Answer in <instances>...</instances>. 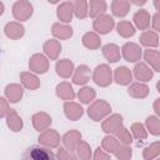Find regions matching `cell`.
<instances>
[{"label": "cell", "instance_id": "30", "mask_svg": "<svg viewBox=\"0 0 160 160\" xmlns=\"http://www.w3.org/2000/svg\"><path fill=\"white\" fill-rule=\"evenodd\" d=\"M140 44L146 48H156L159 45V36L155 31L148 30L140 35Z\"/></svg>", "mask_w": 160, "mask_h": 160}, {"label": "cell", "instance_id": "36", "mask_svg": "<svg viewBox=\"0 0 160 160\" xmlns=\"http://www.w3.org/2000/svg\"><path fill=\"white\" fill-rule=\"evenodd\" d=\"M78 96H79V100H80L81 102H84V104H90V102L95 99L96 91H95L92 88H90V86H84V88H81V89L79 90Z\"/></svg>", "mask_w": 160, "mask_h": 160}, {"label": "cell", "instance_id": "4", "mask_svg": "<svg viewBox=\"0 0 160 160\" xmlns=\"http://www.w3.org/2000/svg\"><path fill=\"white\" fill-rule=\"evenodd\" d=\"M114 26H115L114 19L110 15H106V14H102V15L95 18L94 24H92L94 30L100 35H105V34L110 32L114 29Z\"/></svg>", "mask_w": 160, "mask_h": 160}, {"label": "cell", "instance_id": "10", "mask_svg": "<svg viewBox=\"0 0 160 160\" xmlns=\"http://www.w3.org/2000/svg\"><path fill=\"white\" fill-rule=\"evenodd\" d=\"M61 141L64 142V146L69 151H71V152L76 151V148L81 141V134L78 130H70L64 134V136L61 138Z\"/></svg>", "mask_w": 160, "mask_h": 160}, {"label": "cell", "instance_id": "29", "mask_svg": "<svg viewBox=\"0 0 160 160\" xmlns=\"http://www.w3.org/2000/svg\"><path fill=\"white\" fill-rule=\"evenodd\" d=\"M144 59L146 60L148 64H150V66L155 71H159L160 72V51L149 48L144 52Z\"/></svg>", "mask_w": 160, "mask_h": 160}, {"label": "cell", "instance_id": "20", "mask_svg": "<svg viewBox=\"0 0 160 160\" xmlns=\"http://www.w3.org/2000/svg\"><path fill=\"white\" fill-rule=\"evenodd\" d=\"M114 80L119 85H129L132 80V74L126 66H120L114 71Z\"/></svg>", "mask_w": 160, "mask_h": 160}, {"label": "cell", "instance_id": "2", "mask_svg": "<svg viewBox=\"0 0 160 160\" xmlns=\"http://www.w3.org/2000/svg\"><path fill=\"white\" fill-rule=\"evenodd\" d=\"M34 11L32 5L28 0H18L12 5V15L19 21H26L31 18Z\"/></svg>", "mask_w": 160, "mask_h": 160}, {"label": "cell", "instance_id": "37", "mask_svg": "<svg viewBox=\"0 0 160 160\" xmlns=\"http://www.w3.org/2000/svg\"><path fill=\"white\" fill-rule=\"evenodd\" d=\"M160 155V141H155L152 144H150L149 146H146L142 151V156L145 160H151L155 159L156 156Z\"/></svg>", "mask_w": 160, "mask_h": 160}, {"label": "cell", "instance_id": "23", "mask_svg": "<svg viewBox=\"0 0 160 160\" xmlns=\"http://www.w3.org/2000/svg\"><path fill=\"white\" fill-rule=\"evenodd\" d=\"M128 92L135 99H144L149 95V86L144 82H134L129 86Z\"/></svg>", "mask_w": 160, "mask_h": 160}, {"label": "cell", "instance_id": "35", "mask_svg": "<svg viewBox=\"0 0 160 160\" xmlns=\"http://www.w3.org/2000/svg\"><path fill=\"white\" fill-rule=\"evenodd\" d=\"M116 30H118V34L120 36H122V38H130V36H132L135 34L134 25L130 21H125V20H122V21H120L118 24Z\"/></svg>", "mask_w": 160, "mask_h": 160}, {"label": "cell", "instance_id": "33", "mask_svg": "<svg viewBox=\"0 0 160 160\" xmlns=\"http://www.w3.org/2000/svg\"><path fill=\"white\" fill-rule=\"evenodd\" d=\"M74 6V14L78 19H85L89 15V5L86 0H70Z\"/></svg>", "mask_w": 160, "mask_h": 160}, {"label": "cell", "instance_id": "48", "mask_svg": "<svg viewBox=\"0 0 160 160\" xmlns=\"http://www.w3.org/2000/svg\"><path fill=\"white\" fill-rule=\"evenodd\" d=\"M130 1H131V2L134 4V5H138V6H141V5H144V4H145V2L148 1V0H130Z\"/></svg>", "mask_w": 160, "mask_h": 160}, {"label": "cell", "instance_id": "26", "mask_svg": "<svg viewBox=\"0 0 160 160\" xmlns=\"http://www.w3.org/2000/svg\"><path fill=\"white\" fill-rule=\"evenodd\" d=\"M5 118H6V124L11 131H20L22 129V120L14 109H9Z\"/></svg>", "mask_w": 160, "mask_h": 160}, {"label": "cell", "instance_id": "32", "mask_svg": "<svg viewBox=\"0 0 160 160\" xmlns=\"http://www.w3.org/2000/svg\"><path fill=\"white\" fill-rule=\"evenodd\" d=\"M106 11V1L105 0H90L89 5V15L90 18L95 19L102 15Z\"/></svg>", "mask_w": 160, "mask_h": 160}, {"label": "cell", "instance_id": "1", "mask_svg": "<svg viewBox=\"0 0 160 160\" xmlns=\"http://www.w3.org/2000/svg\"><path fill=\"white\" fill-rule=\"evenodd\" d=\"M111 111V106L105 100H95L89 108H88V115L94 121H100L105 116H108Z\"/></svg>", "mask_w": 160, "mask_h": 160}, {"label": "cell", "instance_id": "5", "mask_svg": "<svg viewBox=\"0 0 160 160\" xmlns=\"http://www.w3.org/2000/svg\"><path fill=\"white\" fill-rule=\"evenodd\" d=\"M50 149V148H49ZM41 146H31L29 148L25 154H24V159H34V160H51L55 158V155L52 154L51 150H49Z\"/></svg>", "mask_w": 160, "mask_h": 160}, {"label": "cell", "instance_id": "34", "mask_svg": "<svg viewBox=\"0 0 160 160\" xmlns=\"http://www.w3.org/2000/svg\"><path fill=\"white\" fill-rule=\"evenodd\" d=\"M101 146H102V149H104L106 152H109V154H115L116 150H118L119 146H120V142H119V139H118L116 136L108 135V136H105V138L102 139Z\"/></svg>", "mask_w": 160, "mask_h": 160}, {"label": "cell", "instance_id": "21", "mask_svg": "<svg viewBox=\"0 0 160 160\" xmlns=\"http://www.w3.org/2000/svg\"><path fill=\"white\" fill-rule=\"evenodd\" d=\"M22 95H24V89L19 84H10L5 88V96L10 100V102L20 101Z\"/></svg>", "mask_w": 160, "mask_h": 160}, {"label": "cell", "instance_id": "49", "mask_svg": "<svg viewBox=\"0 0 160 160\" xmlns=\"http://www.w3.org/2000/svg\"><path fill=\"white\" fill-rule=\"evenodd\" d=\"M154 6L160 11V0H154Z\"/></svg>", "mask_w": 160, "mask_h": 160}, {"label": "cell", "instance_id": "46", "mask_svg": "<svg viewBox=\"0 0 160 160\" xmlns=\"http://www.w3.org/2000/svg\"><path fill=\"white\" fill-rule=\"evenodd\" d=\"M152 28H154V30L160 32V11H158L152 16Z\"/></svg>", "mask_w": 160, "mask_h": 160}, {"label": "cell", "instance_id": "24", "mask_svg": "<svg viewBox=\"0 0 160 160\" xmlns=\"http://www.w3.org/2000/svg\"><path fill=\"white\" fill-rule=\"evenodd\" d=\"M56 95L60 99L66 100V101L74 100V98H75L74 89L70 85V82H68V81H62V82H60V84L56 85Z\"/></svg>", "mask_w": 160, "mask_h": 160}, {"label": "cell", "instance_id": "47", "mask_svg": "<svg viewBox=\"0 0 160 160\" xmlns=\"http://www.w3.org/2000/svg\"><path fill=\"white\" fill-rule=\"evenodd\" d=\"M154 110H155L156 115L160 118V98H159V99H156V100L154 101Z\"/></svg>", "mask_w": 160, "mask_h": 160}, {"label": "cell", "instance_id": "27", "mask_svg": "<svg viewBox=\"0 0 160 160\" xmlns=\"http://www.w3.org/2000/svg\"><path fill=\"white\" fill-rule=\"evenodd\" d=\"M102 55L109 62H116L120 60V49L115 44H106L102 46Z\"/></svg>", "mask_w": 160, "mask_h": 160}, {"label": "cell", "instance_id": "38", "mask_svg": "<svg viewBox=\"0 0 160 160\" xmlns=\"http://www.w3.org/2000/svg\"><path fill=\"white\" fill-rule=\"evenodd\" d=\"M146 128L148 130L150 131V134L152 135H160V119L154 116V115H150L146 118Z\"/></svg>", "mask_w": 160, "mask_h": 160}, {"label": "cell", "instance_id": "40", "mask_svg": "<svg viewBox=\"0 0 160 160\" xmlns=\"http://www.w3.org/2000/svg\"><path fill=\"white\" fill-rule=\"evenodd\" d=\"M131 132L138 140H145L148 138V131L141 122H134L131 125Z\"/></svg>", "mask_w": 160, "mask_h": 160}, {"label": "cell", "instance_id": "8", "mask_svg": "<svg viewBox=\"0 0 160 160\" xmlns=\"http://www.w3.org/2000/svg\"><path fill=\"white\" fill-rule=\"evenodd\" d=\"M121 51H122L124 59L126 61H129V62H135V61H139L141 59V49L135 42H126V44H124Z\"/></svg>", "mask_w": 160, "mask_h": 160}, {"label": "cell", "instance_id": "15", "mask_svg": "<svg viewBox=\"0 0 160 160\" xmlns=\"http://www.w3.org/2000/svg\"><path fill=\"white\" fill-rule=\"evenodd\" d=\"M51 34L59 39V40H66V39H70L74 34L71 26L69 25H65V24H60V22H56L52 25L51 28Z\"/></svg>", "mask_w": 160, "mask_h": 160}, {"label": "cell", "instance_id": "17", "mask_svg": "<svg viewBox=\"0 0 160 160\" xmlns=\"http://www.w3.org/2000/svg\"><path fill=\"white\" fill-rule=\"evenodd\" d=\"M55 70L58 72L59 76L64 78V79H68L72 75L74 72V62L69 59H62V60H59L56 62V66H55Z\"/></svg>", "mask_w": 160, "mask_h": 160}, {"label": "cell", "instance_id": "43", "mask_svg": "<svg viewBox=\"0 0 160 160\" xmlns=\"http://www.w3.org/2000/svg\"><path fill=\"white\" fill-rule=\"evenodd\" d=\"M56 158L59 160H74L75 156L71 154V151H69L66 148H59L58 149V154H56Z\"/></svg>", "mask_w": 160, "mask_h": 160}, {"label": "cell", "instance_id": "9", "mask_svg": "<svg viewBox=\"0 0 160 160\" xmlns=\"http://www.w3.org/2000/svg\"><path fill=\"white\" fill-rule=\"evenodd\" d=\"M122 116L120 114H112L102 121L101 128L106 134H115L122 126Z\"/></svg>", "mask_w": 160, "mask_h": 160}, {"label": "cell", "instance_id": "41", "mask_svg": "<svg viewBox=\"0 0 160 160\" xmlns=\"http://www.w3.org/2000/svg\"><path fill=\"white\" fill-rule=\"evenodd\" d=\"M115 136L120 140V142L121 144H131L132 142V136H131V134H130V131L126 129V128H124V126H121L116 132H115Z\"/></svg>", "mask_w": 160, "mask_h": 160}, {"label": "cell", "instance_id": "45", "mask_svg": "<svg viewBox=\"0 0 160 160\" xmlns=\"http://www.w3.org/2000/svg\"><path fill=\"white\" fill-rule=\"evenodd\" d=\"M9 109H10V106H9L8 101H6V99L5 98H0V116L5 118L8 111H9Z\"/></svg>", "mask_w": 160, "mask_h": 160}, {"label": "cell", "instance_id": "19", "mask_svg": "<svg viewBox=\"0 0 160 160\" xmlns=\"http://www.w3.org/2000/svg\"><path fill=\"white\" fill-rule=\"evenodd\" d=\"M90 80V69L86 65H79L72 75V82L76 85H85Z\"/></svg>", "mask_w": 160, "mask_h": 160}, {"label": "cell", "instance_id": "31", "mask_svg": "<svg viewBox=\"0 0 160 160\" xmlns=\"http://www.w3.org/2000/svg\"><path fill=\"white\" fill-rule=\"evenodd\" d=\"M82 45L90 50H96L100 48L101 45V40H100V36L96 34V32H92V31H89L86 34H84L82 36Z\"/></svg>", "mask_w": 160, "mask_h": 160}, {"label": "cell", "instance_id": "11", "mask_svg": "<svg viewBox=\"0 0 160 160\" xmlns=\"http://www.w3.org/2000/svg\"><path fill=\"white\" fill-rule=\"evenodd\" d=\"M64 112H65V115L69 120L75 121V120H79L82 116L84 110H82L80 104L69 100V101H65V104H64Z\"/></svg>", "mask_w": 160, "mask_h": 160}, {"label": "cell", "instance_id": "18", "mask_svg": "<svg viewBox=\"0 0 160 160\" xmlns=\"http://www.w3.org/2000/svg\"><path fill=\"white\" fill-rule=\"evenodd\" d=\"M20 81L22 84L24 88L29 89V90H36L40 86V80L39 78L30 72V71H22L20 72Z\"/></svg>", "mask_w": 160, "mask_h": 160}, {"label": "cell", "instance_id": "22", "mask_svg": "<svg viewBox=\"0 0 160 160\" xmlns=\"http://www.w3.org/2000/svg\"><path fill=\"white\" fill-rule=\"evenodd\" d=\"M134 75L140 81H149L152 79V70L145 62H138L134 68Z\"/></svg>", "mask_w": 160, "mask_h": 160}, {"label": "cell", "instance_id": "50", "mask_svg": "<svg viewBox=\"0 0 160 160\" xmlns=\"http://www.w3.org/2000/svg\"><path fill=\"white\" fill-rule=\"evenodd\" d=\"M48 1H49L50 4H56V2H59L60 0H48Z\"/></svg>", "mask_w": 160, "mask_h": 160}, {"label": "cell", "instance_id": "3", "mask_svg": "<svg viewBox=\"0 0 160 160\" xmlns=\"http://www.w3.org/2000/svg\"><path fill=\"white\" fill-rule=\"evenodd\" d=\"M92 80L95 81L96 85L105 88L109 86L112 81V75H111V69L106 64H100L95 68L94 74H92Z\"/></svg>", "mask_w": 160, "mask_h": 160}, {"label": "cell", "instance_id": "6", "mask_svg": "<svg viewBox=\"0 0 160 160\" xmlns=\"http://www.w3.org/2000/svg\"><path fill=\"white\" fill-rule=\"evenodd\" d=\"M39 142L41 145L46 146V148H50V149L59 148V145H60V135H59V132L56 130L46 129L40 134Z\"/></svg>", "mask_w": 160, "mask_h": 160}, {"label": "cell", "instance_id": "28", "mask_svg": "<svg viewBox=\"0 0 160 160\" xmlns=\"http://www.w3.org/2000/svg\"><path fill=\"white\" fill-rule=\"evenodd\" d=\"M134 22H135L138 29L146 30L149 28V25H150V14L144 9L138 10L134 14Z\"/></svg>", "mask_w": 160, "mask_h": 160}, {"label": "cell", "instance_id": "16", "mask_svg": "<svg viewBox=\"0 0 160 160\" xmlns=\"http://www.w3.org/2000/svg\"><path fill=\"white\" fill-rule=\"evenodd\" d=\"M44 52L46 54V56L50 60H56L61 52V45L58 40L55 39H50L48 41H45L44 44Z\"/></svg>", "mask_w": 160, "mask_h": 160}, {"label": "cell", "instance_id": "12", "mask_svg": "<svg viewBox=\"0 0 160 160\" xmlns=\"http://www.w3.org/2000/svg\"><path fill=\"white\" fill-rule=\"evenodd\" d=\"M31 121H32L34 128L38 131H44V130H46L51 125V121L52 120H51V116L48 112L40 111V112H36V114L32 115Z\"/></svg>", "mask_w": 160, "mask_h": 160}, {"label": "cell", "instance_id": "14", "mask_svg": "<svg viewBox=\"0 0 160 160\" xmlns=\"http://www.w3.org/2000/svg\"><path fill=\"white\" fill-rule=\"evenodd\" d=\"M5 35L8 38H10L11 40H18L20 38L24 36L25 32V28L22 26V24L18 22V21H10L5 25Z\"/></svg>", "mask_w": 160, "mask_h": 160}, {"label": "cell", "instance_id": "25", "mask_svg": "<svg viewBox=\"0 0 160 160\" xmlns=\"http://www.w3.org/2000/svg\"><path fill=\"white\" fill-rule=\"evenodd\" d=\"M111 11L118 18H124L130 11V1L129 0H112Z\"/></svg>", "mask_w": 160, "mask_h": 160}, {"label": "cell", "instance_id": "39", "mask_svg": "<svg viewBox=\"0 0 160 160\" xmlns=\"http://www.w3.org/2000/svg\"><path fill=\"white\" fill-rule=\"evenodd\" d=\"M76 152H78V158L82 159V160H89L91 158V149L90 145L86 141H80V144L76 148Z\"/></svg>", "mask_w": 160, "mask_h": 160}, {"label": "cell", "instance_id": "44", "mask_svg": "<svg viewBox=\"0 0 160 160\" xmlns=\"http://www.w3.org/2000/svg\"><path fill=\"white\" fill-rule=\"evenodd\" d=\"M94 159H95V160H108V159H110V154H109V152H105L104 149L98 148V149L95 150Z\"/></svg>", "mask_w": 160, "mask_h": 160}, {"label": "cell", "instance_id": "42", "mask_svg": "<svg viewBox=\"0 0 160 160\" xmlns=\"http://www.w3.org/2000/svg\"><path fill=\"white\" fill-rule=\"evenodd\" d=\"M115 155H116V158L120 159V160H128V159H130L131 155H132V151H131L130 145H129V144H121V145L119 146V149L116 150Z\"/></svg>", "mask_w": 160, "mask_h": 160}, {"label": "cell", "instance_id": "13", "mask_svg": "<svg viewBox=\"0 0 160 160\" xmlns=\"http://www.w3.org/2000/svg\"><path fill=\"white\" fill-rule=\"evenodd\" d=\"M56 15L59 18L60 21L62 22H70L72 16L75 15L74 14V6H72V2L71 1H65V2H61L58 9H56Z\"/></svg>", "mask_w": 160, "mask_h": 160}, {"label": "cell", "instance_id": "51", "mask_svg": "<svg viewBox=\"0 0 160 160\" xmlns=\"http://www.w3.org/2000/svg\"><path fill=\"white\" fill-rule=\"evenodd\" d=\"M156 89H158V91L160 92V80L158 81V84H156Z\"/></svg>", "mask_w": 160, "mask_h": 160}, {"label": "cell", "instance_id": "7", "mask_svg": "<svg viewBox=\"0 0 160 160\" xmlns=\"http://www.w3.org/2000/svg\"><path fill=\"white\" fill-rule=\"evenodd\" d=\"M29 68L36 74H45L49 70V60L42 54H34L29 60Z\"/></svg>", "mask_w": 160, "mask_h": 160}]
</instances>
